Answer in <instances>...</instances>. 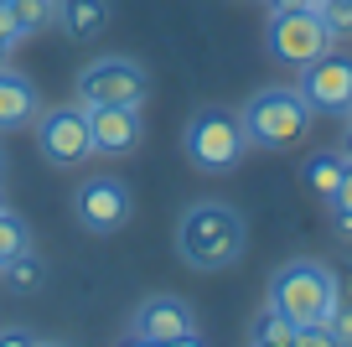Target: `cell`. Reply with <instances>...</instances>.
Masks as SVG:
<instances>
[{"label":"cell","mask_w":352,"mask_h":347,"mask_svg":"<svg viewBox=\"0 0 352 347\" xmlns=\"http://www.w3.org/2000/svg\"><path fill=\"white\" fill-rule=\"evenodd\" d=\"M176 254L192 270H228L243 254V218L228 202H192L176 223Z\"/></svg>","instance_id":"cell-1"},{"label":"cell","mask_w":352,"mask_h":347,"mask_svg":"<svg viewBox=\"0 0 352 347\" xmlns=\"http://www.w3.org/2000/svg\"><path fill=\"white\" fill-rule=\"evenodd\" d=\"M249 145L264 151H290L296 140H306L311 130V104L300 98V88H259L239 114Z\"/></svg>","instance_id":"cell-2"},{"label":"cell","mask_w":352,"mask_h":347,"mask_svg":"<svg viewBox=\"0 0 352 347\" xmlns=\"http://www.w3.org/2000/svg\"><path fill=\"white\" fill-rule=\"evenodd\" d=\"M270 306L290 326H316L331 311V264L321 260H290L270 280Z\"/></svg>","instance_id":"cell-3"},{"label":"cell","mask_w":352,"mask_h":347,"mask_svg":"<svg viewBox=\"0 0 352 347\" xmlns=\"http://www.w3.org/2000/svg\"><path fill=\"white\" fill-rule=\"evenodd\" d=\"M182 145H187L192 166L197 171H233V166L243 161V151H249V135H243L239 114L233 109H197L187 120V135H182Z\"/></svg>","instance_id":"cell-4"},{"label":"cell","mask_w":352,"mask_h":347,"mask_svg":"<svg viewBox=\"0 0 352 347\" xmlns=\"http://www.w3.org/2000/svg\"><path fill=\"white\" fill-rule=\"evenodd\" d=\"M36 151H42L47 166L57 171H73L94 156V140H88V109L83 104H57L36 114Z\"/></svg>","instance_id":"cell-5"},{"label":"cell","mask_w":352,"mask_h":347,"mask_svg":"<svg viewBox=\"0 0 352 347\" xmlns=\"http://www.w3.org/2000/svg\"><path fill=\"white\" fill-rule=\"evenodd\" d=\"M151 94V73L135 57H99L78 73V104H124L140 109Z\"/></svg>","instance_id":"cell-6"},{"label":"cell","mask_w":352,"mask_h":347,"mask_svg":"<svg viewBox=\"0 0 352 347\" xmlns=\"http://www.w3.org/2000/svg\"><path fill=\"white\" fill-rule=\"evenodd\" d=\"M73 213L78 223L88 228V233H120L124 223H130L135 213V192L130 182H120V176L99 171V176H83L73 192Z\"/></svg>","instance_id":"cell-7"},{"label":"cell","mask_w":352,"mask_h":347,"mask_svg":"<svg viewBox=\"0 0 352 347\" xmlns=\"http://www.w3.org/2000/svg\"><path fill=\"white\" fill-rule=\"evenodd\" d=\"M270 52L285 67H306L321 52H331V36L316 11H270Z\"/></svg>","instance_id":"cell-8"},{"label":"cell","mask_w":352,"mask_h":347,"mask_svg":"<svg viewBox=\"0 0 352 347\" xmlns=\"http://www.w3.org/2000/svg\"><path fill=\"white\" fill-rule=\"evenodd\" d=\"M300 98L311 104V114H347L352 109V57L321 52L316 63L300 67Z\"/></svg>","instance_id":"cell-9"},{"label":"cell","mask_w":352,"mask_h":347,"mask_svg":"<svg viewBox=\"0 0 352 347\" xmlns=\"http://www.w3.org/2000/svg\"><path fill=\"white\" fill-rule=\"evenodd\" d=\"M88 109V140H94V156H135L145 140L140 109L124 104H83Z\"/></svg>","instance_id":"cell-10"},{"label":"cell","mask_w":352,"mask_h":347,"mask_svg":"<svg viewBox=\"0 0 352 347\" xmlns=\"http://www.w3.org/2000/svg\"><path fill=\"white\" fill-rule=\"evenodd\" d=\"M130 332L145 337V342H155V347H166V342H176V337L197 332V311H192L182 295H151V301L135 306Z\"/></svg>","instance_id":"cell-11"},{"label":"cell","mask_w":352,"mask_h":347,"mask_svg":"<svg viewBox=\"0 0 352 347\" xmlns=\"http://www.w3.org/2000/svg\"><path fill=\"white\" fill-rule=\"evenodd\" d=\"M42 114V98H36L32 78L11 73V67H0V130H21Z\"/></svg>","instance_id":"cell-12"},{"label":"cell","mask_w":352,"mask_h":347,"mask_svg":"<svg viewBox=\"0 0 352 347\" xmlns=\"http://www.w3.org/2000/svg\"><path fill=\"white\" fill-rule=\"evenodd\" d=\"M57 26L67 42H94L109 26V0H57Z\"/></svg>","instance_id":"cell-13"},{"label":"cell","mask_w":352,"mask_h":347,"mask_svg":"<svg viewBox=\"0 0 352 347\" xmlns=\"http://www.w3.org/2000/svg\"><path fill=\"white\" fill-rule=\"evenodd\" d=\"M327 332L342 347H352V264L331 270V311H327Z\"/></svg>","instance_id":"cell-14"},{"label":"cell","mask_w":352,"mask_h":347,"mask_svg":"<svg viewBox=\"0 0 352 347\" xmlns=\"http://www.w3.org/2000/svg\"><path fill=\"white\" fill-rule=\"evenodd\" d=\"M342 171H347L342 151H316V156L306 161V171H300V176H306V187H311L316 197H327V202H331V197H337V182H342Z\"/></svg>","instance_id":"cell-15"},{"label":"cell","mask_w":352,"mask_h":347,"mask_svg":"<svg viewBox=\"0 0 352 347\" xmlns=\"http://www.w3.org/2000/svg\"><path fill=\"white\" fill-rule=\"evenodd\" d=\"M249 347H296V326L275 311V306H264L249 326Z\"/></svg>","instance_id":"cell-16"},{"label":"cell","mask_w":352,"mask_h":347,"mask_svg":"<svg viewBox=\"0 0 352 347\" xmlns=\"http://www.w3.org/2000/svg\"><path fill=\"white\" fill-rule=\"evenodd\" d=\"M0 280L11 285L16 295H32V291H42V285H47V264L26 249V254H16L11 264H0Z\"/></svg>","instance_id":"cell-17"},{"label":"cell","mask_w":352,"mask_h":347,"mask_svg":"<svg viewBox=\"0 0 352 347\" xmlns=\"http://www.w3.org/2000/svg\"><path fill=\"white\" fill-rule=\"evenodd\" d=\"M11 16L21 26V36H36L47 26H57V0H11Z\"/></svg>","instance_id":"cell-18"},{"label":"cell","mask_w":352,"mask_h":347,"mask_svg":"<svg viewBox=\"0 0 352 347\" xmlns=\"http://www.w3.org/2000/svg\"><path fill=\"white\" fill-rule=\"evenodd\" d=\"M26 249H32V233H26V223L6 207V213H0V264H11L16 254H26Z\"/></svg>","instance_id":"cell-19"},{"label":"cell","mask_w":352,"mask_h":347,"mask_svg":"<svg viewBox=\"0 0 352 347\" xmlns=\"http://www.w3.org/2000/svg\"><path fill=\"white\" fill-rule=\"evenodd\" d=\"M321 26H327V36H331V42H347V36H352V6H347V0H321Z\"/></svg>","instance_id":"cell-20"},{"label":"cell","mask_w":352,"mask_h":347,"mask_svg":"<svg viewBox=\"0 0 352 347\" xmlns=\"http://www.w3.org/2000/svg\"><path fill=\"white\" fill-rule=\"evenodd\" d=\"M296 347H342V342L327 332V322H316V326H296Z\"/></svg>","instance_id":"cell-21"},{"label":"cell","mask_w":352,"mask_h":347,"mask_svg":"<svg viewBox=\"0 0 352 347\" xmlns=\"http://www.w3.org/2000/svg\"><path fill=\"white\" fill-rule=\"evenodd\" d=\"M331 207L352 213V161H347V171H342V182H337V197H331Z\"/></svg>","instance_id":"cell-22"},{"label":"cell","mask_w":352,"mask_h":347,"mask_svg":"<svg viewBox=\"0 0 352 347\" xmlns=\"http://www.w3.org/2000/svg\"><path fill=\"white\" fill-rule=\"evenodd\" d=\"M0 347H36V337L26 332V326H6V332H0Z\"/></svg>","instance_id":"cell-23"},{"label":"cell","mask_w":352,"mask_h":347,"mask_svg":"<svg viewBox=\"0 0 352 347\" xmlns=\"http://www.w3.org/2000/svg\"><path fill=\"white\" fill-rule=\"evenodd\" d=\"M0 42H21V26H16V16H11V6H0Z\"/></svg>","instance_id":"cell-24"},{"label":"cell","mask_w":352,"mask_h":347,"mask_svg":"<svg viewBox=\"0 0 352 347\" xmlns=\"http://www.w3.org/2000/svg\"><path fill=\"white\" fill-rule=\"evenodd\" d=\"M337 233H342V239H352V213H342V207H337Z\"/></svg>","instance_id":"cell-25"},{"label":"cell","mask_w":352,"mask_h":347,"mask_svg":"<svg viewBox=\"0 0 352 347\" xmlns=\"http://www.w3.org/2000/svg\"><path fill=\"white\" fill-rule=\"evenodd\" d=\"M166 347H208V342H202V337L192 332V337H176V342H166Z\"/></svg>","instance_id":"cell-26"},{"label":"cell","mask_w":352,"mask_h":347,"mask_svg":"<svg viewBox=\"0 0 352 347\" xmlns=\"http://www.w3.org/2000/svg\"><path fill=\"white\" fill-rule=\"evenodd\" d=\"M120 347H155V342H145V337H135V332H130V337H124Z\"/></svg>","instance_id":"cell-27"},{"label":"cell","mask_w":352,"mask_h":347,"mask_svg":"<svg viewBox=\"0 0 352 347\" xmlns=\"http://www.w3.org/2000/svg\"><path fill=\"white\" fill-rule=\"evenodd\" d=\"M342 161H352V130H347V140H342Z\"/></svg>","instance_id":"cell-28"},{"label":"cell","mask_w":352,"mask_h":347,"mask_svg":"<svg viewBox=\"0 0 352 347\" xmlns=\"http://www.w3.org/2000/svg\"><path fill=\"white\" fill-rule=\"evenodd\" d=\"M6 57H11V42H0V67H6Z\"/></svg>","instance_id":"cell-29"},{"label":"cell","mask_w":352,"mask_h":347,"mask_svg":"<svg viewBox=\"0 0 352 347\" xmlns=\"http://www.w3.org/2000/svg\"><path fill=\"white\" fill-rule=\"evenodd\" d=\"M36 347H73V342H36Z\"/></svg>","instance_id":"cell-30"},{"label":"cell","mask_w":352,"mask_h":347,"mask_svg":"<svg viewBox=\"0 0 352 347\" xmlns=\"http://www.w3.org/2000/svg\"><path fill=\"white\" fill-rule=\"evenodd\" d=\"M0 176H6V145H0Z\"/></svg>","instance_id":"cell-31"},{"label":"cell","mask_w":352,"mask_h":347,"mask_svg":"<svg viewBox=\"0 0 352 347\" xmlns=\"http://www.w3.org/2000/svg\"><path fill=\"white\" fill-rule=\"evenodd\" d=\"M6 207H11V202H6V197H0V213H6Z\"/></svg>","instance_id":"cell-32"},{"label":"cell","mask_w":352,"mask_h":347,"mask_svg":"<svg viewBox=\"0 0 352 347\" xmlns=\"http://www.w3.org/2000/svg\"><path fill=\"white\" fill-rule=\"evenodd\" d=\"M347 130H352V109H347Z\"/></svg>","instance_id":"cell-33"},{"label":"cell","mask_w":352,"mask_h":347,"mask_svg":"<svg viewBox=\"0 0 352 347\" xmlns=\"http://www.w3.org/2000/svg\"><path fill=\"white\" fill-rule=\"evenodd\" d=\"M0 6H11V0H0Z\"/></svg>","instance_id":"cell-34"},{"label":"cell","mask_w":352,"mask_h":347,"mask_svg":"<svg viewBox=\"0 0 352 347\" xmlns=\"http://www.w3.org/2000/svg\"><path fill=\"white\" fill-rule=\"evenodd\" d=\"M347 6H352V0H347Z\"/></svg>","instance_id":"cell-35"}]
</instances>
